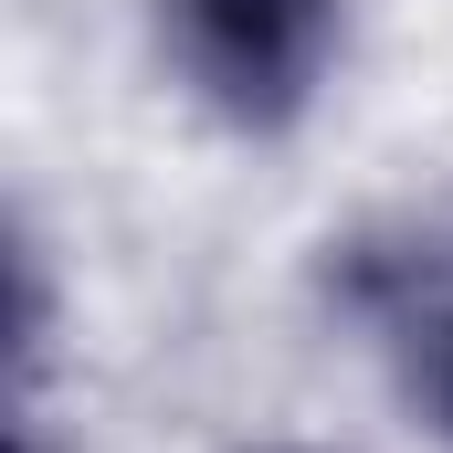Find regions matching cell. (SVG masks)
Segmentation results:
<instances>
[{
	"instance_id": "cell-1",
	"label": "cell",
	"mask_w": 453,
	"mask_h": 453,
	"mask_svg": "<svg viewBox=\"0 0 453 453\" xmlns=\"http://www.w3.org/2000/svg\"><path fill=\"white\" fill-rule=\"evenodd\" d=\"M338 0H169V53L232 127H285L317 96Z\"/></svg>"
},
{
	"instance_id": "cell-2",
	"label": "cell",
	"mask_w": 453,
	"mask_h": 453,
	"mask_svg": "<svg viewBox=\"0 0 453 453\" xmlns=\"http://www.w3.org/2000/svg\"><path fill=\"white\" fill-rule=\"evenodd\" d=\"M443 401H453V327H443Z\"/></svg>"
}]
</instances>
